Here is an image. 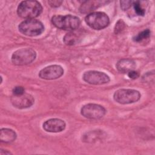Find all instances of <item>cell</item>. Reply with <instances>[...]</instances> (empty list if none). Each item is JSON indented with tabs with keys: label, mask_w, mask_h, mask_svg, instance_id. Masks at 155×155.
Here are the masks:
<instances>
[{
	"label": "cell",
	"mask_w": 155,
	"mask_h": 155,
	"mask_svg": "<svg viewBox=\"0 0 155 155\" xmlns=\"http://www.w3.org/2000/svg\"><path fill=\"white\" fill-rule=\"evenodd\" d=\"M150 34H151L150 30L149 29H146L140 32L138 35H137L134 37H133V39L134 41L137 42H140L144 39L148 38L150 36Z\"/></svg>",
	"instance_id": "obj_16"
},
{
	"label": "cell",
	"mask_w": 155,
	"mask_h": 155,
	"mask_svg": "<svg viewBox=\"0 0 155 155\" xmlns=\"http://www.w3.org/2000/svg\"><path fill=\"white\" fill-rule=\"evenodd\" d=\"M120 7L123 10H128L133 4L132 1H120Z\"/></svg>",
	"instance_id": "obj_20"
},
{
	"label": "cell",
	"mask_w": 155,
	"mask_h": 155,
	"mask_svg": "<svg viewBox=\"0 0 155 155\" xmlns=\"http://www.w3.org/2000/svg\"><path fill=\"white\" fill-rule=\"evenodd\" d=\"M86 24L94 30H102L106 28L110 24L108 16L102 12H91L85 18Z\"/></svg>",
	"instance_id": "obj_5"
},
{
	"label": "cell",
	"mask_w": 155,
	"mask_h": 155,
	"mask_svg": "<svg viewBox=\"0 0 155 155\" xmlns=\"http://www.w3.org/2000/svg\"><path fill=\"white\" fill-rule=\"evenodd\" d=\"M83 80L91 85H102L110 81V77L104 72L90 70L85 71L82 76Z\"/></svg>",
	"instance_id": "obj_8"
},
{
	"label": "cell",
	"mask_w": 155,
	"mask_h": 155,
	"mask_svg": "<svg viewBox=\"0 0 155 155\" xmlns=\"http://www.w3.org/2000/svg\"><path fill=\"white\" fill-rule=\"evenodd\" d=\"M132 5H133L134 11H135L137 15L142 16H144V15L145 13V10L142 7V6L141 5V2L140 1H133Z\"/></svg>",
	"instance_id": "obj_17"
},
{
	"label": "cell",
	"mask_w": 155,
	"mask_h": 155,
	"mask_svg": "<svg viewBox=\"0 0 155 155\" xmlns=\"http://www.w3.org/2000/svg\"><path fill=\"white\" fill-rule=\"evenodd\" d=\"M81 113L87 119H99L104 116L106 113V110L101 105L88 104L81 108Z\"/></svg>",
	"instance_id": "obj_7"
},
{
	"label": "cell",
	"mask_w": 155,
	"mask_h": 155,
	"mask_svg": "<svg viewBox=\"0 0 155 155\" xmlns=\"http://www.w3.org/2000/svg\"><path fill=\"white\" fill-rule=\"evenodd\" d=\"M66 124L64 120L52 118L47 120L43 123L42 127L47 132L59 133L61 132L65 128Z\"/></svg>",
	"instance_id": "obj_11"
},
{
	"label": "cell",
	"mask_w": 155,
	"mask_h": 155,
	"mask_svg": "<svg viewBox=\"0 0 155 155\" xmlns=\"http://www.w3.org/2000/svg\"><path fill=\"white\" fill-rule=\"evenodd\" d=\"M0 154L1 155H8V154H12V153L7 151V150H5L4 151V150H2V149H1V151H0Z\"/></svg>",
	"instance_id": "obj_23"
},
{
	"label": "cell",
	"mask_w": 155,
	"mask_h": 155,
	"mask_svg": "<svg viewBox=\"0 0 155 155\" xmlns=\"http://www.w3.org/2000/svg\"><path fill=\"white\" fill-rule=\"evenodd\" d=\"M10 100L13 105L19 109L29 108L35 102L34 97L31 94L25 93L21 95L13 94Z\"/></svg>",
	"instance_id": "obj_10"
},
{
	"label": "cell",
	"mask_w": 155,
	"mask_h": 155,
	"mask_svg": "<svg viewBox=\"0 0 155 155\" xmlns=\"http://www.w3.org/2000/svg\"><path fill=\"white\" fill-rule=\"evenodd\" d=\"M110 2L104 1H85L81 6L79 10L82 13H87L94 10L96 8L105 3Z\"/></svg>",
	"instance_id": "obj_13"
},
{
	"label": "cell",
	"mask_w": 155,
	"mask_h": 155,
	"mask_svg": "<svg viewBox=\"0 0 155 155\" xmlns=\"http://www.w3.org/2000/svg\"><path fill=\"white\" fill-rule=\"evenodd\" d=\"M13 95H21L25 93V89L22 86H16L12 90Z\"/></svg>",
	"instance_id": "obj_19"
},
{
	"label": "cell",
	"mask_w": 155,
	"mask_h": 155,
	"mask_svg": "<svg viewBox=\"0 0 155 155\" xmlns=\"http://www.w3.org/2000/svg\"><path fill=\"white\" fill-rule=\"evenodd\" d=\"M125 24L124 22V21L122 19H119L116 23V25L114 28V31L116 34H118L120 33L125 28Z\"/></svg>",
	"instance_id": "obj_18"
},
{
	"label": "cell",
	"mask_w": 155,
	"mask_h": 155,
	"mask_svg": "<svg viewBox=\"0 0 155 155\" xmlns=\"http://www.w3.org/2000/svg\"><path fill=\"white\" fill-rule=\"evenodd\" d=\"M19 31L27 36H36L44 31L43 24L35 19H25L21 22L18 26Z\"/></svg>",
	"instance_id": "obj_3"
},
{
	"label": "cell",
	"mask_w": 155,
	"mask_h": 155,
	"mask_svg": "<svg viewBox=\"0 0 155 155\" xmlns=\"http://www.w3.org/2000/svg\"><path fill=\"white\" fill-rule=\"evenodd\" d=\"M81 33L77 32H70L66 34L64 38V42L66 45H73L79 42L81 39Z\"/></svg>",
	"instance_id": "obj_15"
},
{
	"label": "cell",
	"mask_w": 155,
	"mask_h": 155,
	"mask_svg": "<svg viewBox=\"0 0 155 155\" xmlns=\"http://www.w3.org/2000/svg\"><path fill=\"white\" fill-rule=\"evenodd\" d=\"M36 58V52L31 48H23L15 51L12 55V62L15 65L22 66L31 63Z\"/></svg>",
	"instance_id": "obj_4"
},
{
	"label": "cell",
	"mask_w": 155,
	"mask_h": 155,
	"mask_svg": "<svg viewBox=\"0 0 155 155\" xmlns=\"http://www.w3.org/2000/svg\"><path fill=\"white\" fill-rule=\"evenodd\" d=\"M48 4L50 5V6H51V7H59L61 4L62 3V1H58V0H51V1H48Z\"/></svg>",
	"instance_id": "obj_22"
},
{
	"label": "cell",
	"mask_w": 155,
	"mask_h": 155,
	"mask_svg": "<svg viewBox=\"0 0 155 155\" xmlns=\"http://www.w3.org/2000/svg\"><path fill=\"white\" fill-rule=\"evenodd\" d=\"M52 24L57 28L64 30H75L81 24L80 19L74 15H55L51 18Z\"/></svg>",
	"instance_id": "obj_2"
},
{
	"label": "cell",
	"mask_w": 155,
	"mask_h": 155,
	"mask_svg": "<svg viewBox=\"0 0 155 155\" xmlns=\"http://www.w3.org/2000/svg\"><path fill=\"white\" fill-rule=\"evenodd\" d=\"M63 68L59 65H51L42 68L39 73V76L42 79L53 80L64 74Z\"/></svg>",
	"instance_id": "obj_9"
},
{
	"label": "cell",
	"mask_w": 155,
	"mask_h": 155,
	"mask_svg": "<svg viewBox=\"0 0 155 155\" xmlns=\"http://www.w3.org/2000/svg\"><path fill=\"white\" fill-rule=\"evenodd\" d=\"M42 12L41 3L37 1H24L18 5L17 13L22 18L30 19L39 16Z\"/></svg>",
	"instance_id": "obj_1"
},
{
	"label": "cell",
	"mask_w": 155,
	"mask_h": 155,
	"mask_svg": "<svg viewBox=\"0 0 155 155\" xmlns=\"http://www.w3.org/2000/svg\"><path fill=\"white\" fill-rule=\"evenodd\" d=\"M141 97L140 92L134 89H119L113 94L114 100L120 104H129L137 102Z\"/></svg>",
	"instance_id": "obj_6"
},
{
	"label": "cell",
	"mask_w": 155,
	"mask_h": 155,
	"mask_svg": "<svg viewBox=\"0 0 155 155\" xmlns=\"http://www.w3.org/2000/svg\"><path fill=\"white\" fill-rule=\"evenodd\" d=\"M117 70L122 73H127L129 71L135 69L136 67V62L131 59H120L116 65Z\"/></svg>",
	"instance_id": "obj_12"
},
{
	"label": "cell",
	"mask_w": 155,
	"mask_h": 155,
	"mask_svg": "<svg viewBox=\"0 0 155 155\" xmlns=\"http://www.w3.org/2000/svg\"><path fill=\"white\" fill-rule=\"evenodd\" d=\"M127 75H128V78L131 79H136L139 78V73L137 71H135L134 70H131V71H129L128 73H127Z\"/></svg>",
	"instance_id": "obj_21"
},
{
	"label": "cell",
	"mask_w": 155,
	"mask_h": 155,
	"mask_svg": "<svg viewBox=\"0 0 155 155\" xmlns=\"http://www.w3.org/2000/svg\"><path fill=\"white\" fill-rule=\"evenodd\" d=\"M17 137L15 131L9 128H1L0 133V140L4 143H11L13 142Z\"/></svg>",
	"instance_id": "obj_14"
}]
</instances>
